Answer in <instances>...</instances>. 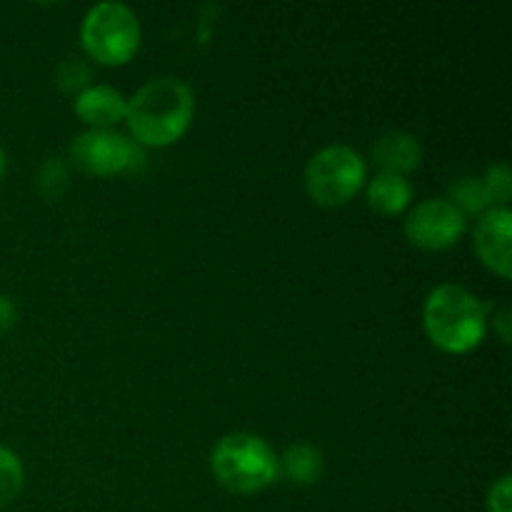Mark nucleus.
I'll use <instances>...</instances> for the list:
<instances>
[{"instance_id":"nucleus-1","label":"nucleus","mask_w":512,"mask_h":512,"mask_svg":"<svg viewBox=\"0 0 512 512\" xmlns=\"http://www.w3.org/2000/svg\"><path fill=\"white\" fill-rule=\"evenodd\" d=\"M195 115V93L185 80L163 75L148 80L128 98L125 123L140 148H168L188 133Z\"/></svg>"},{"instance_id":"nucleus-2","label":"nucleus","mask_w":512,"mask_h":512,"mask_svg":"<svg viewBox=\"0 0 512 512\" xmlns=\"http://www.w3.org/2000/svg\"><path fill=\"white\" fill-rule=\"evenodd\" d=\"M488 313L490 305H485L473 290L458 283H443L425 298V335L443 353L465 355L488 335Z\"/></svg>"},{"instance_id":"nucleus-3","label":"nucleus","mask_w":512,"mask_h":512,"mask_svg":"<svg viewBox=\"0 0 512 512\" xmlns=\"http://www.w3.org/2000/svg\"><path fill=\"white\" fill-rule=\"evenodd\" d=\"M210 470L228 493L255 495L280 478V460L260 435L228 433L210 453Z\"/></svg>"},{"instance_id":"nucleus-4","label":"nucleus","mask_w":512,"mask_h":512,"mask_svg":"<svg viewBox=\"0 0 512 512\" xmlns=\"http://www.w3.org/2000/svg\"><path fill=\"white\" fill-rule=\"evenodd\" d=\"M140 20L133 8L123 3L93 5L80 25V43L88 58L100 65H125L140 48Z\"/></svg>"},{"instance_id":"nucleus-5","label":"nucleus","mask_w":512,"mask_h":512,"mask_svg":"<svg viewBox=\"0 0 512 512\" xmlns=\"http://www.w3.org/2000/svg\"><path fill=\"white\" fill-rule=\"evenodd\" d=\"M368 165L355 148L333 143L320 148L305 165V193L320 208H340L365 185Z\"/></svg>"},{"instance_id":"nucleus-6","label":"nucleus","mask_w":512,"mask_h":512,"mask_svg":"<svg viewBox=\"0 0 512 512\" xmlns=\"http://www.w3.org/2000/svg\"><path fill=\"white\" fill-rule=\"evenodd\" d=\"M68 160L85 175L110 178V175L135 173L143 168L145 155L138 143L118 130H85L75 135L68 148Z\"/></svg>"},{"instance_id":"nucleus-7","label":"nucleus","mask_w":512,"mask_h":512,"mask_svg":"<svg viewBox=\"0 0 512 512\" xmlns=\"http://www.w3.org/2000/svg\"><path fill=\"white\" fill-rule=\"evenodd\" d=\"M468 228V218L448 198H428L405 215V238L420 250H448L460 243Z\"/></svg>"},{"instance_id":"nucleus-8","label":"nucleus","mask_w":512,"mask_h":512,"mask_svg":"<svg viewBox=\"0 0 512 512\" xmlns=\"http://www.w3.org/2000/svg\"><path fill=\"white\" fill-rule=\"evenodd\" d=\"M512 213L510 208H490L473 228V248L480 263L498 278H512Z\"/></svg>"},{"instance_id":"nucleus-9","label":"nucleus","mask_w":512,"mask_h":512,"mask_svg":"<svg viewBox=\"0 0 512 512\" xmlns=\"http://www.w3.org/2000/svg\"><path fill=\"white\" fill-rule=\"evenodd\" d=\"M73 110L88 130H113L125 120L128 98L108 83H90L73 100Z\"/></svg>"},{"instance_id":"nucleus-10","label":"nucleus","mask_w":512,"mask_h":512,"mask_svg":"<svg viewBox=\"0 0 512 512\" xmlns=\"http://www.w3.org/2000/svg\"><path fill=\"white\" fill-rule=\"evenodd\" d=\"M370 158L378 165L380 173H393V175H408L420 168L423 163V143L418 135L405 133V130H390L375 140Z\"/></svg>"},{"instance_id":"nucleus-11","label":"nucleus","mask_w":512,"mask_h":512,"mask_svg":"<svg viewBox=\"0 0 512 512\" xmlns=\"http://www.w3.org/2000/svg\"><path fill=\"white\" fill-rule=\"evenodd\" d=\"M365 198H368V205L375 213L400 215L413 203V185L403 175L378 173L368 180Z\"/></svg>"},{"instance_id":"nucleus-12","label":"nucleus","mask_w":512,"mask_h":512,"mask_svg":"<svg viewBox=\"0 0 512 512\" xmlns=\"http://www.w3.org/2000/svg\"><path fill=\"white\" fill-rule=\"evenodd\" d=\"M280 460V475L295 485H315L323 478L325 458L315 445L295 443L290 445Z\"/></svg>"},{"instance_id":"nucleus-13","label":"nucleus","mask_w":512,"mask_h":512,"mask_svg":"<svg viewBox=\"0 0 512 512\" xmlns=\"http://www.w3.org/2000/svg\"><path fill=\"white\" fill-rule=\"evenodd\" d=\"M448 200L460 210V213L468 218V215H483L490 208H495L493 200H490L488 190H485L483 180L478 175H463V178L455 180L448 188Z\"/></svg>"},{"instance_id":"nucleus-14","label":"nucleus","mask_w":512,"mask_h":512,"mask_svg":"<svg viewBox=\"0 0 512 512\" xmlns=\"http://www.w3.org/2000/svg\"><path fill=\"white\" fill-rule=\"evenodd\" d=\"M25 483V470L18 455L0 445V508L13 503Z\"/></svg>"},{"instance_id":"nucleus-15","label":"nucleus","mask_w":512,"mask_h":512,"mask_svg":"<svg viewBox=\"0 0 512 512\" xmlns=\"http://www.w3.org/2000/svg\"><path fill=\"white\" fill-rule=\"evenodd\" d=\"M35 185H38V193L45 200H58L68 188V165L60 158H48L40 165Z\"/></svg>"},{"instance_id":"nucleus-16","label":"nucleus","mask_w":512,"mask_h":512,"mask_svg":"<svg viewBox=\"0 0 512 512\" xmlns=\"http://www.w3.org/2000/svg\"><path fill=\"white\" fill-rule=\"evenodd\" d=\"M485 190H488L490 200H493L495 208H508V200L512 195V173L505 163H493L485 168V173L480 175Z\"/></svg>"},{"instance_id":"nucleus-17","label":"nucleus","mask_w":512,"mask_h":512,"mask_svg":"<svg viewBox=\"0 0 512 512\" xmlns=\"http://www.w3.org/2000/svg\"><path fill=\"white\" fill-rule=\"evenodd\" d=\"M90 80H93V70L80 58L63 60L55 70V83H58L60 90H68V93H73V90L80 93V90L88 88Z\"/></svg>"},{"instance_id":"nucleus-18","label":"nucleus","mask_w":512,"mask_h":512,"mask_svg":"<svg viewBox=\"0 0 512 512\" xmlns=\"http://www.w3.org/2000/svg\"><path fill=\"white\" fill-rule=\"evenodd\" d=\"M488 512H512V478L503 475L488 490Z\"/></svg>"},{"instance_id":"nucleus-19","label":"nucleus","mask_w":512,"mask_h":512,"mask_svg":"<svg viewBox=\"0 0 512 512\" xmlns=\"http://www.w3.org/2000/svg\"><path fill=\"white\" fill-rule=\"evenodd\" d=\"M18 320V310H15V303L8 298V295H0V333L10 330Z\"/></svg>"},{"instance_id":"nucleus-20","label":"nucleus","mask_w":512,"mask_h":512,"mask_svg":"<svg viewBox=\"0 0 512 512\" xmlns=\"http://www.w3.org/2000/svg\"><path fill=\"white\" fill-rule=\"evenodd\" d=\"M510 308L508 305H500L498 313H493V325L495 330H498L500 340H503L505 345H510Z\"/></svg>"},{"instance_id":"nucleus-21","label":"nucleus","mask_w":512,"mask_h":512,"mask_svg":"<svg viewBox=\"0 0 512 512\" xmlns=\"http://www.w3.org/2000/svg\"><path fill=\"white\" fill-rule=\"evenodd\" d=\"M5 168H8V155H5V150L0 148V180H3Z\"/></svg>"}]
</instances>
